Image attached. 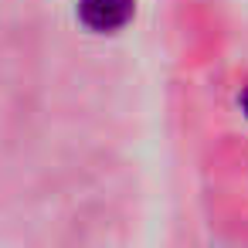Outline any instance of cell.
Masks as SVG:
<instances>
[{"instance_id":"cell-1","label":"cell","mask_w":248,"mask_h":248,"mask_svg":"<svg viewBox=\"0 0 248 248\" xmlns=\"http://www.w3.org/2000/svg\"><path fill=\"white\" fill-rule=\"evenodd\" d=\"M133 11L136 0H78V21L95 34L126 28L133 21Z\"/></svg>"},{"instance_id":"cell-2","label":"cell","mask_w":248,"mask_h":248,"mask_svg":"<svg viewBox=\"0 0 248 248\" xmlns=\"http://www.w3.org/2000/svg\"><path fill=\"white\" fill-rule=\"evenodd\" d=\"M238 102H241V109H245V116H248V89L241 92V99H238Z\"/></svg>"}]
</instances>
